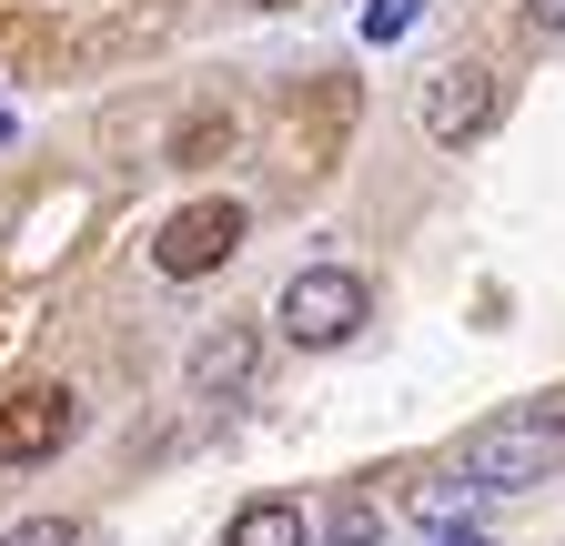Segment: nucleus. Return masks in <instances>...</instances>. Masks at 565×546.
<instances>
[{
    "instance_id": "nucleus-1",
    "label": "nucleus",
    "mask_w": 565,
    "mask_h": 546,
    "mask_svg": "<svg viewBox=\"0 0 565 546\" xmlns=\"http://www.w3.org/2000/svg\"><path fill=\"white\" fill-rule=\"evenodd\" d=\"M565 465V405H505V416H484V426H465V455H455V475L465 486H484V496H515V486H545V475Z\"/></svg>"
},
{
    "instance_id": "nucleus-2",
    "label": "nucleus",
    "mask_w": 565,
    "mask_h": 546,
    "mask_svg": "<svg viewBox=\"0 0 565 546\" xmlns=\"http://www.w3.org/2000/svg\"><path fill=\"white\" fill-rule=\"evenodd\" d=\"M364 314H374V294H364V273H353V263H303L294 284H282V304H273L282 345H303V355L353 345V334H364Z\"/></svg>"
},
{
    "instance_id": "nucleus-3",
    "label": "nucleus",
    "mask_w": 565,
    "mask_h": 546,
    "mask_svg": "<svg viewBox=\"0 0 565 546\" xmlns=\"http://www.w3.org/2000/svg\"><path fill=\"white\" fill-rule=\"evenodd\" d=\"M243 233H253L243 202H182V213L152 233V263L172 273V284H202V273H223L243 253Z\"/></svg>"
},
{
    "instance_id": "nucleus-4",
    "label": "nucleus",
    "mask_w": 565,
    "mask_h": 546,
    "mask_svg": "<svg viewBox=\"0 0 565 546\" xmlns=\"http://www.w3.org/2000/svg\"><path fill=\"white\" fill-rule=\"evenodd\" d=\"M494 112H505V92H494V72H484V61H445V72H424V102H414L424 143H445V153H465Z\"/></svg>"
},
{
    "instance_id": "nucleus-5",
    "label": "nucleus",
    "mask_w": 565,
    "mask_h": 546,
    "mask_svg": "<svg viewBox=\"0 0 565 546\" xmlns=\"http://www.w3.org/2000/svg\"><path fill=\"white\" fill-rule=\"evenodd\" d=\"M71 435H82V395H71V385H31V395L0 405V465H41Z\"/></svg>"
},
{
    "instance_id": "nucleus-6",
    "label": "nucleus",
    "mask_w": 565,
    "mask_h": 546,
    "mask_svg": "<svg viewBox=\"0 0 565 546\" xmlns=\"http://www.w3.org/2000/svg\"><path fill=\"white\" fill-rule=\"evenodd\" d=\"M253 365H263V334L253 324L202 334V345H192V395L202 405H233V395H253Z\"/></svg>"
},
{
    "instance_id": "nucleus-7",
    "label": "nucleus",
    "mask_w": 565,
    "mask_h": 546,
    "mask_svg": "<svg viewBox=\"0 0 565 546\" xmlns=\"http://www.w3.org/2000/svg\"><path fill=\"white\" fill-rule=\"evenodd\" d=\"M223 546H313V516H303L294 496H253V506L223 526Z\"/></svg>"
},
{
    "instance_id": "nucleus-8",
    "label": "nucleus",
    "mask_w": 565,
    "mask_h": 546,
    "mask_svg": "<svg viewBox=\"0 0 565 546\" xmlns=\"http://www.w3.org/2000/svg\"><path fill=\"white\" fill-rule=\"evenodd\" d=\"M323 546H384V496L374 486H343L323 516Z\"/></svg>"
},
{
    "instance_id": "nucleus-9",
    "label": "nucleus",
    "mask_w": 565,
    "mask_h": 546,
    "mask_svg": "<svg viewBox=\"0 0 565 546\" xmlns=\"http://www.w3.org/2000/svg\"><path fill=\"white\" fill-rule=\"evenodd\" d=\"M475 496H484V486L445 475V486H424V496H414V516H424V526H465V516H475Z\"/></svg>"
},
{
    "instance_id": "nucleus-10",
    "label": "nucleus",
    "mask_w": 565,
    "mask_h": 546,
    "mask_svg": "<svg viewBox=\"0 0 565 546\" xmlns=\"http://www.w3.org/2000/svg\"><path fill=\"white\" fill-rule=\"evenodd\" d=\"M414 21H424V0H364V41H374V51H384V41H404Z\"/></svg>"
},
{
    "instance_id": "nucleus-11",
    "label": "nucleus",
    "mask_w": 565,
    "mask_h": 546,
    "mask_svg": "<svg viewBox=\"0 0 565 546\" xmlns=\"http://www.w3.org/2000/svg\"><path fill=\"white\" fill-rule=\"evenodd\" d=\"M0 546H82V526L71 516H21V526H0Z\"/></svg>"
},
{
    "instance_id": "nucleus-12",
    "label": "nucleus",
    "mask_w": 565,
    "mask_h": 546,
    "mask_svg": "<svg viewBox=\"0 0 565 546\" xmlns=\"http://www.w3.org/2000/svg\"><path fill=\"white\" fill-rule=\"evenodd\" d=\"M212 143H233V122H192L182 143H172V162H212Z\"/></svg>"
},
{
    "instance_id": "nucleus-13",
    "label": "nucleus",
    "mask_w": 565,
    "mask_h": 546,
    "mask_svg": "<svg viewBox=\"0 0 565 546\" xmlns=\"http://www.w3.org/2000/svg\"><path fill=\"white\" fill-rule=\"evenodd\" d=\"M424 546H494V536H484V526H435Z\"/></svg>"
},
{
    "instance_id": "nucleus-14",
    "label": "nucleus",
    "mask_w": 565,
    "mask_h": 546,
    "mask_svg": "<svg viewBox=\"0 0 565 546\" xmlns=\"http://www.w3.org/2000/svg\"><path fill=\"white\" fill-rule=\"evenodd\" d=\"M525 21L535 31H565V0H525Z\"/></svg>"
},
{
    "instance_id": "nucleus-15",
    "label": "nucleus",
    "mask_w": 565,
    "mask_h": 546,
    "mask_svg": "<svg viewBox=\"0 0 565 546\" xmlns=\"http://www.w3.org/2000/svg\"><path fill=\"white\" fill-rule=\"evenodd\" d=\"M253 11H282V0H253Z\"/></svg>"
}]
</instances>
